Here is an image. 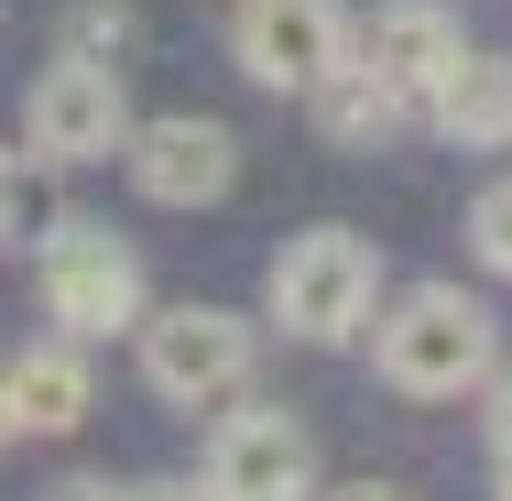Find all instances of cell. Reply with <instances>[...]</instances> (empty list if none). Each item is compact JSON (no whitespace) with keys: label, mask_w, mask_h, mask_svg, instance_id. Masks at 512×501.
I'll return each instance as SVG.
<instances>
[{"label":"cell","mask_w":512,"mask_h":501,"mask_svg":"<svg viewBox=\"0 0 512 501\" xmlns=\"http://www.w3.org/2000/svg\"><path fill=\"white\" fill-rule=\"evenodd\" d=\"M120 153H131V186H142L153 207H218L229 186H240L229 120H197V109H186V120H142Z\"/></svg>","instance_id":"obj_8"},{"label":"cell","mask_w":512,"mask_h":501,"mask_svg":"<svg viewBox=\"0 0 512 501\" xmlns=\"http://www.w3.org/2000/svg\"><path fill=\"white\" fill-rule=\"evenodd\" d=\"M349 55H360L404 109H425V99H436V77L458 66V11H447V0H382V11L349 33Z\"/></svg>","instance_id":"obj_9"},{"label":"cell","mask_w":512,"mask_h":501,"mask_svg":"<svg viewBox=\"0 0 512 501\" xmlns=\"http://www.w3.org/2000/svg\"><path fill=\"white\" fill-rule=\"evenodd\" d=\"M44 207H33V153H0V240H22Z\"/></svg>","instance_id":"obj_15"},{"label":"cell","mask_w":512,"mask_h":501,"mask_svg":"<svg viewBox=\"0 0 512 501\" xmlns=\"http://www.w3.org/2000/svg\"><path fill=\"white\" fill-rule=\"evenodd\" d=\"M273 327L284 338H306V349H338V338H360L371 327V295H382V240H360V229H295L284 251H273Z\"/></svg>","instance_id":"obj_2"},{"label":"cell","mask_w":512,"mask_h":501,"mask_svg":"<svg viewBox=\"0 0 512 501\" xmlns=\"http://www.w3.org/2000/svg\"><path fill=\"white\" fill-rule=\"evenodd\" d=\"M425 120H436L458 153H491V142H512V55H469V44H458V66L436 77Z\"/></svg>","instance_id":"obj_11"},{"label":"cell","mask_w":512,"mask_h":501,"mask_svg":"<svg viewBox=\"0 0 512 501\" xmlns=\"http://www.w3.org/2000/svg\"><path fill=\"white\" fill-rule=\"evenodd\" d=\"M491 447H512V371L491 360Z\"/></svg>","instance_id":"obj_16"},{"label":"cell","mask_w":512,"mask_h":501,"mask_svg":"<svg viewBox=\"0 0 512 501\" xmlns=\"http://www.w3.org/2000/svg\"><path fill=\"white\" fill-rule=\"evenodd\" d=\"M229 44H240V77H262V88H316V77L349 55V11H338V0H240Z\"/></svg>","instance_id":"obj_7"},{"label":"cell","mask_w":512,"mask_h":501,"mask_svg":"<svg viewBox=\"0 0 512 501\" xmlns=\"http://www.w3.org/2000/svg\"><path fill=\"white\" fill-rule=\"evenodd\" d=\"M306 99H316V131H327V142H349V153H371V142H393V131H404V99H393L360 55H338Z\"/></svg>","instance_id":"obj_12"},{"label":"cell","mask_w":512,"mask_h":501,"mask_svg":"<svg viewBox=\"0 0 512 501\" xmlns=\"http://www.w3.org/2000/svg\"><path fill=\"white\" fill-rule=\"evenodd\" d=\"M120 44H131V11H120V0H88V11H77V22H66V55H120Z\"/></svg>","instance_id":"obj_13"},{"label":"cell","mask_w":512,"mask_h":501,"mask_svg":"<svg viewBox=\"0 0 512 501\" xmlns=\"http://www.w3.org/2000/svg\"><path fill=\"white\" fill-rule=\"evenodd\" d=\"M44 501H120V491H109V480H55Z\"/></svg>","instance_id":"obj_18"},{"label":"cell","mask_w":512,"mask_h":501,"mask_svg":"<svg viewBox=\"0 0 512 501\" xmlns=\"http://www.w3.org/2000/svg\"><path fill=\"white\" fill-rule=\"evenodd\" d=\"M22 142H33V164H109V153L131 142L120 66H99V55L44 66V77H33V99H22Z\"/></svg>","instance_id":"obj_5"},{"label":"cell","mask_w":512,"mask_h":501,"mask_svg":"<svg viewBox=\"0 0 512 501\" xmlns=\"http://www.w3.org/2000/svg\"><path fill=\"white\" fill-rule=\"evenodd\" d=\"M0 403H11V436H77V425H88V403H99L88 349H77V338L22 349V360L0 371Z\"/></svg>","instance_id":"obj_10"},{"label":"cell","mask_w":512,"mask_h":501,"mask_svg":"<svg viewBox=\"0 0 512 501\" xmlns=\"http://www.w3.org/2000/svg\"><path fill=\"white\" fill-rule=\"evenodd\" d=\"M251 371H262V327L251 316H229V305H164V316H142V382L175 414L240 403Z\"/></svg>","instance_id":"obj_3"},{"label":"cell","mask_w":512,"mask_h":501,"mask_svg":"<svg viewBox=\"0 0 512 501\" xmlns=\"http://www.w3.org/2000/svg\"><path fill=\"white\" fill-rule=\"evenodd\" d=\"M502 501H512V447H502Z\"/></svg>","instance_id":"obj_20"},{"label":"cell","mask_w":512,"mask_h":501,"mask_svg":"<svg viewBox=\"0 0 512 501\" xmlns=\"http://www.w3.org/2000/svg\"><path fill=\"white\" fill-rule=\"evenodd\" d=\"M338 501H414V491H393V480H349Z\"/></svg>","instance_id":"obj_19"},{"label":"cell","mask_w":512,"mask_h":501,"mask_svg":"<svg viewBox=\"0 0 512 501\" xmlns=\"http://www.w3.org/2000/svg\"><path fill=\"white\" fill-rule=\"evenodd\" d=\"M120 501H218V491H197V480H142V491H120Z\"/></svg>","instance_id":"obj_17"},{"label":"cell","mask_w":512,"mask_h":501,"mask_svg":"<svg viewBox=\"0 0 512 501\" xmlns=\"http://www.w3.org/2000/svg\"><path fill=\"white\" fill-rule=\"evenodd\" d=\"M371 360H382V382L414 403H458L491 382V360H502V327H491V305L458 295V284H414L393 316H371Z\"/></svg>","instance_id":"obj_1"},{"label":"cell","mask_w":512,"mask_h":501,"mask_svg":"<svg viewBox=\"0 0 512 501\" xmlns=\"http://www.w3.org/2000/svg\"><path fill=\"white\" fill-rule=\"evenodd\" d=\"M0 447H11V403H0Z\"/></svg>","instance_id":"obj_21"},{"label":"cell","mask_w":512,"mask_h":501,"mask_svg":"<svg viewBox=\"0 0 512 501\" xmlns=\"http://www.w3.org/2000/svg\"><path fill=\"white\" fill-rule=\"evenodd\" d=\"M207 491L218 501H306L316 491V436L284 403L240 393V414H218V436H207Z\"/></svg>","instance_id":"obj_6"},{"label":"cell","mask_w":512,"mask_h":501,"mask_svg":"<svg viewBox=\"0 0 512 501\" xmlns=\"http://www.w3.org/2000/svg\"><path fill=\"white\" fill-rule=\"evenodd\" d=\"M469 240H480V262H491V273H512V175L469 207Z\"/></svg>","instance_id":"obj_14"},{"label":"cell","mask_w":512,"mask_h":501,"mask_svg":"<svg viewBox=\"0 0 512 501\" xmlns=\"http://www.w3.org/2000/svg\"><path fill=\"white\" fill-rule=\"evenodd\" d=\"M33 273H44V316L88 349L109 327H142V251L99 229V218H44L33 240Z\"/></svg>","instance_id":"obj_4"}]
</instances>
